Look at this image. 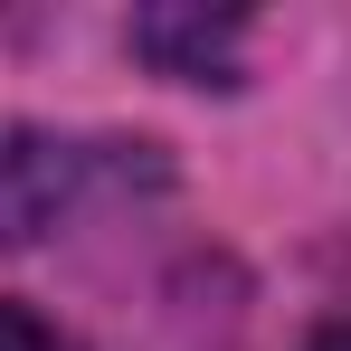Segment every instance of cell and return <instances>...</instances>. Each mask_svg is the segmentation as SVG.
Here are the masks:
<instances>
[{
  "label": "cell",
  "mask_w": 351,
  "mask_h": 351,
  "mask_svg": "<svg viewBox=\"0 0 351 351\" xmlns=\"http://www.w3.org/2000/svg\"><path fill=\"white\" fill-rule=\"evenodd\" d=\"M86 171H95V152L66 133H0V256L29 247L38 228H58L86 190Z\"/></svg>",
  "instance_id": "cell-1"
},
{
  "label": "cell",
  "mask_w": 351,
  "mask_h": 351,
  "mask_svg": "<svg viewBox=\"0 0 351 351\" xmlns=\"http://www.w3.org/2000/svg\"><path fill=\"white\" fill-rule=\"evenodd\" d=\"M133 48L143 58H162L171 76H228V48H237V19H180V10H152V19H133Z\"/></svg>",
  "instance_id": "cell-2"
},
{
  "label": "cell",
  "mask_w": 351,
  "mask_h": 351,
  "mask_svg": "<svg viewBox=\"0 0 351 351\" xmlns=\"http://www.w3.org/2000/svg\"><path fill=\"white\" fill-rule=\"evenodd\" d=\"M0 351H86V342L58 332L48 313H29V304H0Z\"/></svg>",
  "instance_id": "cell-3"
},
{
  "label": "cell",
  "mask_w": 351,
  "mask_h": 351,
  "mask_svg": "<svg viewBox=\"0 0 351 351\" xmlns=\"http://www.w3.org/2000/svg\"><path fill=\"white\" fill-rule=\"evenodd\" d=\"M313 351H351V313H342V323H332V332H323Z\"/></svg>",
  "instance_id": "cell-4"
}]
</instances>
